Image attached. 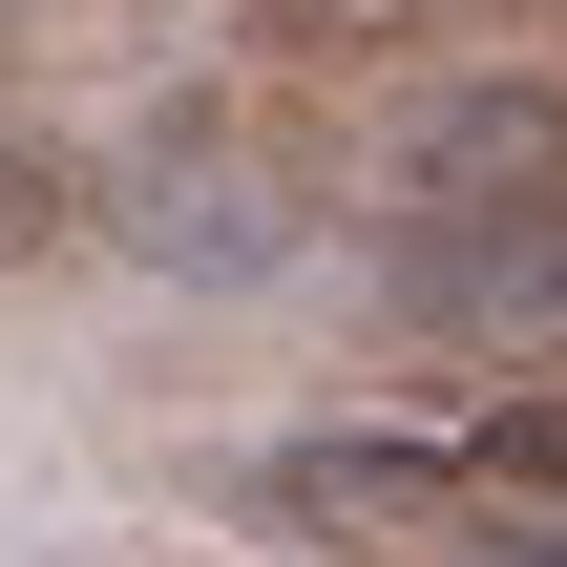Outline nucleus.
Returning a JSON list of instances; mask_svg holds the SVG:
<instances>
[{
    "label": "nucleus",
    "instance_id": "f257e3e1",
    "mask_svg": "<svg viewBox=\"0 0 567 567\" xmlns=\"http://www.w3.org/2000/svg\"><path fill=\"white\" fill-rule=\"evenodd\" d=\"M105 231H126L147 274H189V295H252V274H295L316 168H295V126H274V105L189 84V105H147V126L105 147Z\"/></svg>",
    "mask_w": 567,
    "mask_h": 567
},
{
    "label": "nucleus",
    "instance_id": "f03ea898",
    "mask_svg": "<svg viewBox=\"0 0 567 567\" xmlns=\"http://www.w3.org/2000/svg\"><path fill=\"white\" fill-rule=\"evenodd\" d=\"M84 210H105V168H63L42 126H0V295H21V274H42V252L84 231Z\"/></svg>",
    "mask_w": 567,
    "mask_h": 567
},
{
    "label": "nucleus",
    "instance_id": "7ed1b4c3",
    "mask_svg": "<svg viewBox=\"0 0 567 567\" xmlns=\"http://www.w3.org/2000/svg\"><path fill=\"white\" fill-rule=\"evenodd\" d=\"M442 442H463V463H484L505 505H547V526H567V400H463Z\"/></svg>",
    "mask_w": 567,
    "mask_h": 567
},
{
    "label": "nucleus",
    "instance_id": "20e7f679",
    "mask_svg": "<svg viewBox=\"0 0 567 567\" xmlns=\"http://www.w3.org/2000/svg\"><path fill=\"white\" fill-rule=\"evenodd\" d=\"M442 21H484V0H274V42H442Z\"/></svg>",
    "mask_w": 567,
    "mask_h": 567
},
{
    "label": "nucleus",
    "instance_id": "39448f33",
    "mask_svg": "<svg viewBox=\"0 0 567 567\" xmlns=\"http://www.w3.org/2000/svg\"><path fill=\"white\" fill-rule=\"evenodd\" d=\"M21 21H42V0H0V42H21Z\"/></svg>",
    "mask_w": 567,
    "mask_h": 567
}]
</instances>
